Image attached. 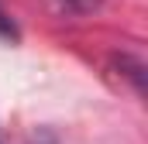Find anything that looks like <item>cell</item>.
<instances>
[{
  "instance_id": "1",
  "label": "cell",
  "mask_w": 148,
  "mask_h": 144,
  "mask_svg": "<svg viewBox=\"0 0 148 144\" xmlns=\"http://www.w3.org/2000/svg\"><path fill=\"white\" fill-rule=\"evenodd\" d=\"M21 38V31H17V24L10 21V14L0 7V41H17Z\"/></svg>"
}]
</instances>
